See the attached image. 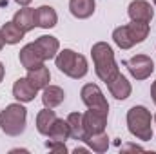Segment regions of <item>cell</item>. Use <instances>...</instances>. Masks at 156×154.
<instances>
[{
	"mask_svg": "<svg viewBox=\"0 0 156 154\" xmlns=\"http://www.w3.org/2000/svg\"><path fill=\"white\" fill-rule=\"evenodd\" d=\"M67 123H69V131H71V138L75 140H83L85 136V127H83V114L80 113H71L67 116Z\"/></svg>",
	"mask_w": 156,
	"mask_h": 154,
	"instance_id": "cell-23",
	"label": "cell"
},
{
	"mask_svg": "<svg viewBox=\"0 0 156 154\" xmlns=\"http://www.w3.org/2000/svg\"><path fill=\"white\" fill-rule=\"evenodd\" d=\"M15 2H16V4H20V5H29L33 0H15Z\"/></svg>",
	"mask_w": 156,
	"mask_h": 154,
	"instance_id": "cell-28",
	"label": "cell"
},
{
	"mask_svg": "<svg viewBox=\"0 0 156 154\" xmlns=\"http://www.w3.org/2000/svg\"><path fill=\"white\" fill-rule=\"evenodd\" d=\"M96 2L94 0H69V11L73 16H76L80 20L89 18L94 13Z\"/></svg>",
	"mask_w": 156,
	"mask_h": 154,
	"instance_id": "cell-16",
	"label": "cell"
},
{
	"mask_svg": "<svg viewBox=\"0 0 156 154\" xmlns=\"http://www.w3.org/2000/svg\"><path fill=\"white\" fill-rule=\"evenodd\" d=\"M107 114L105 111H98V109H89L83 113V127H85V134H96V132H104L105 125H107Z\"/></svg>",
	"mask_w": 156,
	"mask_h": 154,
	"instance_id": "cell-8",
	"label": "cell"
},
{
	"mask_svg": "<svg viewBox=\"0 0 156 154\" xmlns=\"http://www.w3.org/2000/svg\"><path fill=\"white\" fill-rule=\"evenodd\" d=\"M151 96H153V102H154V105H156V80L151 85Z\"/></svg>",
	"mask_w": 156,
	"mask_h": 154,
	"instance_id": "cell-25",
	"label": "cell"
},
{
	"mask_svg": "<svg viewBox=\"0 0 156 154\" xmlns=\"http://www.w3.org/2000/svg\"><path fill=\"white\" fill-rule=\"evenodd\" d=\"M37 93H38V89L29 82V78H18L16 82H15V85H13V96L20 102V103H29V102H33L35 100V96H37Z\"/></svg>",
	"mask_w": 156,
	"mask_h": 154,
	"instance_id": "cell-10",
	"label": "cell"
},
{
	"mask_svg": "<svg viewBox=\"0 0 156 154\" xmlns=\"http://www.w3.org/2000/svg\"><path fill=\"white\" fill-rule=\"evenodd\" d=\"M42 91H44V93H42V102H44V105L49 107V109L58 107V105L64 102V98H66L64 89L58 87V85H47V87H44Z\"/></svg>",
	"mask_w": 156,
	"mask_h": 154,
	"instance_id": "cell-15",
	"label": "cell"
},
{
	"mask_svg": "<svg viewBox=\"0 0 156 154\" xmlns=\"http://www.w3.org/2000/svg\"><path fill=\"white\" fill-rule=\"evenodd\" d=\"M154 123H156V114H154Z\"/></svg>",
	"mask_w": 156,
	"mask_h": 154,
	"instance_id": "cell-31",
	"label": "cell"
},
{
	"mask_svg": "<svg viewBox=\"0 0 156 154\" xmlns=\"http://www.w3.org/2000/svg\"><path fill=\"white\" fill-rule=\"evenodd\" d=\"M27 78H29V82L40 91V89H44V87L49 85L51 75H49V69L42 64L38 67H35V69H29V71H27Z\"/></svg>",
	"mask_w": 156,
	"mask_h": 154,
	"instance_id": "cell-19",
	"label": "cell"
},
{
	"mask_svg": "<svg viewBox=\"0 0 156 154\" xmlns=\"http://www.w3.org/2000/svg\"><path fill=\"white\" fill-rule=\"evenodd\" d=\"M27 109L22 103H11L0 113V129L7 136H20L26 131Z\"/></svg>",
	"mask_w": 156,
	"mask_h": 154,
	"instance_id": "cell-4",
	"label": "cell"
},
{
	"mask_svg": "<svg viewBox=\"0 0 156 154\" xmlns=\"http://www.w3.org/2000/svg\"><path fill=\"white\" fill-rule=\"evenodd\" d=\"M149 37V24L147 22H134L127 26H120L113 31V40L120 49H131L136 44H142Z\"/></svg>",
	"mask_w": 156,
	"mask_h": 154,
	"instance_id": "cell-3",
	"label": "cell"
},
{
	"mask_svg": "<svg viewBox=\"0 0 156 154\" xmlns=\"http://www.w3.org/2000/svg\"><path fill=\"white\" fill-rule=\"evenodd\" d=\"M0 33H2V37H4V42L5 44H9V45H15V44H18L20 40L24 38V31L11 20V22H5L4 26H2V29H0Z\"/></svg>",
	"mask_w": 156,
	"mask_h": 154,
	"instance_id": "cell-21",
	"label": "cell"
},
{
	"mask_svg": "<svg viewBox=\"0 0 156 154\" xmlns=\"http://www.w3.org/2000/svg\"><path fill=\"white\" fill-rule=\"evenodd\" d=\"M127 129L129 132L142 140L149 142L153 140V116L144 105H134L127 113Z\"/></svg>",
	"mask_w": 156,
	"mask_h": 154,
	"instance_id": "cell-2",
	"label": "cell"
},
{
	"mask_svg": "<svg viewBox=\"0 0 156 154\" xmlns=\"http://www.w3.org/2000/svg\"><path fill=\"white\" fill-rule=\"evenodd\" d=\"M127 13H129L131 20H134V22H147V24L154 16V11H153L151 4L147 0H133L129 4V11Z\"/></svg>",
	"mask_w": 156,
	"mask_h": 154,
	"instance_id": "cell-11",
	"label": "cell"
},
{
	"mask_svg": "<svg viewBox=\"0 0 156 154\" xmlns=\"http://www.w3.org/2000/svg\"><path fill=\"white\" fill-rule=\"evenodd\" d=\"M58 22V15L51 5H40L37 9V26L42 29H51Z\"/></svg>",
	"mask_w": 156,
	"mask_h": 154,
	"instance_id": "cell-17",
	"label": "cell"
},
{
	"mask_svg": "<svg viewBox=\"0 0 156 154\" xmlns=\"http://www.w3.org/2000/svg\"><path fill=\"white\" fill-rule=\"evenodd\" d=\"M153 2H154V5H156V0H153Z\"/></svg>",
	"mask_w": 156,
	"mask_h": 154,
	"instance_id": "cell-32",
	"label": "cell"
},
{
	"mask_svg": "<svg viewBox=\"0 0 156 154\" xmlns=\"http://www.w3.org/2000/svg\"><path fill=\"white\" fill-rule=\"evenodd\" d=\"M125 151H142V147H138V145H127Z\"/></svg>",
	"mask_w": 156,
	"mask_h": 154,
	"instance_id": "cell-26",
	"label": "cell"
},
{
	"mask_svg": "<svg viewBox=\"0 0 156 154\" xmlns=\"http://www.w3.org/2000/svg\"><path fill=\"white\" fill-rule=\"evenodd\" d=\"M4 44H5V42H4V37H2V33H0V51H2V47H4Z\"/></svg>",
	"mask_w": 156,
	"mask_h": 154,
	"instance_id": "cell-30",
	"label": "cell"
},
{
	"mask_svg": "<svg viewBox=\"0 0 156 154\" xmlns=\"http://www.w3.org/2000/svg\"><path fill=\"white\" fill-rule=\"evenodd\" d=\"M107 87H109V93H111L116 100H127V98L131 96V93H133L131 82L123 76L122 73H120L116 78H113V80L107 83Z\"/></svg>",
	"mask_w": 156,
	"mask_h": 154,
	"instance_id": "cell-14",
	"label": "cell"
},
{
	"mask_svg": "<svg viewBox=\"0 0 156 154\" xmlns=\"http://www.w3.org/2000/svg\"><path fill=\"white\" fill-rule=\"evenodd\" d=\"M13 22L24 31V33H29L31 29L37 27V9L29 7V5H24L22 9H18L13 16Z\"/></svg>",
	"mask_w": 156,
	"mask_h": 154,
	"instance_id": "cell-12",
	"label": "cell"
},
{
	"mask_svg": "<svg viewBox=\"0 0 156 154\" xmlns=\"http://www.w3.org/2000/svg\"><path fill=\"white\" fill-rule=\"evenodd\" d=\"M35 45L38 47V51L42 53L44 60L55 58L58 54V51H60V42L55 38V37H51V35H42V37H38V38L35 40Z\"/></svg>",
	"mask_w": 156,
	"mask_h": 154,
	"instance_id": "cell-13",
	"label": "cell"
},
{
	"mask_svg": "<svg viewBox=\"0 0 156 154\" xmlns=\"http://www.w3.org/2000/svg\"><path fill=\"white\" fill-rule=\"evenodd\" d=\"M82 142L87 143L89 149H93L94 152H98V154L105 152L107 147H109V136L105 134V131L104 132H96V134H85Z\"/></svg>",
	"mask_w": 156,
	"mask_h": 154,
	"instance_id": "cell-18",
	"label": "cell"
},
{
	"mask_svg": "<svg viewBox=\"0 0 156 154\" xmlns=\"http://www.w3.org/2000/svg\"><path fill=\"white\" fill-rule=\"evenodd\" d=\"M45 147L49 149V151H53V152L56 154H66L67 152V147H66V142H60V140H47L45 142Z\"/></svg>",
	"mask_w": 156,
	"mask_h": 154,
	"instance_id": "cell-24",
	"label": "cell"
},
{
	"mask_svg": "<svg viewBox=\"0 0 156 154\" xmlns=\"http://www.w3.org/2000/svg\"><path fill=\"white\" fill-rule=\"evenodd\" d=\"M91 56H93L96 76L100 78L102 82L109 83L113 78H116L120 75L118 64H116V60H115L113 47L107 42H96L91 47Z\"/></svg>",
	"mask_w": 156,
	"mask_h": 154,
	"instance_id": "cell-1",
	"label": "cell"
},
{
	"mask_svg": "<svg viewBox=\"0 0 156 154\" xmlns=\"http://www.w3.org/2000/svg\"><path fill=\"white\" fill-rule=\"evenodd\" d=\"M51 140H60V142H67L71 138V131H69V123L67 120H62V118H56V121L53 123L49 134H47Z\"/></svg>",
	"mask_w": 156,
	"mask_h": 154,
	"instance_id": "cell-22",
	"label": "cell"
},
{
	"mask_svg": "<svg viewBox=\"0 0 156 154\" xmlns=\"http://www.w3.org/2000/svg\"><path fill=\"white\" fill-rule=\"evenodd\" d=\"M55 62H56V67H58L64 75H67L69 78H75V80L83 78L87 75V71H89L85 56H83V54H78L76 51H73V49H64V51H60V53L55 56Z\"/></svg>",
	"mask_w": 156,
	"mask_h": 154,
	"instance_id": "cell-5",
	"label": "cell"
},
{
	"mask_svg": "<svg viewBox=\"0 0 156 154\" xmlns=\"http://www.w3.org/2000/svg\"><path fill=\"white\" fill-rule=\"evenodd\" d=\"M55 121H56V114H55L53 109H49V107L42 109L37 114V129H38V132L44 134V136H47Z\"/></svg>",
	"mask_w": 156,
	"mask_h": 154,
	"instance_id": "cell-20",
	"label": "cell"
},
{
	"mask_svg": "<svg viewBox=\"0 0 156 154\" xmlns=\"http://www.w3.org/2000/svg\"><path fill=\"white\" fill-rule=\"evenodd\" d=\"M87 151H89V149H85V147H76V149H75L76 154H83V152H87Z\"/></svg>",
	"mask_w": 156,
	"mask_h": 154,
	"instance_id": "cell-29",
	"label": "cell"
},
{
	"mask_svg": "<svg viewBox=\"0 0 156 154\" xmlns=\"http://www.w3.org/2000/svg\"><path fill=\"white\" fill-rule=\"evenodd\" d=\"M18 58H20V64H22V67L24 69H35V67H38L42 65L45 60H44V56H42V53L38 51V47L35 45V42L33 44H27V45H24L22 49H20V54H18Z\"/></svg>",
	"mask_w": 156,
	"mask_h": 154,
	"instance_id": "cell-9",
	"label": "cell"
},
{
	"mask_svg": "<svg viewBox=\"0 0 156 154\" xmlns=\"http://www.w3.org/2000/svg\"><path fill=\"white\" fill-rule=\"evenodd\" d=\"M82 102L87 105V109H98V111H105L109 113V103L102 93V89L96 83H85L80 91Z\"/></svg>",
	"mask_w": 156,
	"mask_h": 154,
	"instance_id": "cell-7",
	"label": "cell"
},
{
	"mask_svg": "<svg viewBox=\"0 0 156 154\" xmlns=\"http://www.w3.org/2000/svg\"><path fill=\"white\" fill-rule=\"evenodd\" d=\"M4 75H5V67H4V64L0 62V82L4 80Z\"/></svg>",
	"mask_w": 156,
	"mask_h": 154,
	"instance_id": "cell-27",
	"label": "cell"
},
{
	"mask_svg": "<svg viewBox=\"0 0 156 154\" xmlns=\"http://www.w3.org/2000/svg\"><path fill=\"white\" fill-rule=\"evenodd\" d=\"M123 65L129 69L131 76L134 78V80H140V82L142 80H147V78L154 73V62L147 54H134L133 58L125 60Z\"/></svg>",
	"mask_w": 156,
	"mask_h": 154,
	"instance_id": "cell-6",
	"label": "cell"
}]
</instances>
